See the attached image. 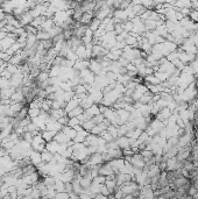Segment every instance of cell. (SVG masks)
Returning a JSON list of instances; mask_svg holds the SVG:
<instances>
[{"label": "cell", "instance_id": "6da1fadb", "mask_svg": "<svg viewBox=\"0 0 198 199\" xmlns=\"http://www.w3.org/2000/svg\"><path fill=\"white\" fill-rule=\"evenodd\" d=\"M30 161H32V164L35 165V167H38L40 164L42 163V156L40 152L37 151H33L30 154Z\"/></svg>", "mask_w": 198, "mask_h": 199}, {"label": "cell", "instance_id": "7a4b0ae2", "mask_svg": "<svg viewBox=\"0 0 198 199\" xmlns=\"http://www.w3.org/2000/svg\"><path fill=\"white\" fill-rule=\"evenodd\" d=\"M197 193H198V191H197L193 186H191V187H190V190L188 191V196H190V197H193V196H195V194H197Z\"/></svg>", "mask_w": 198, "mask_h": 199}]
</instances>
